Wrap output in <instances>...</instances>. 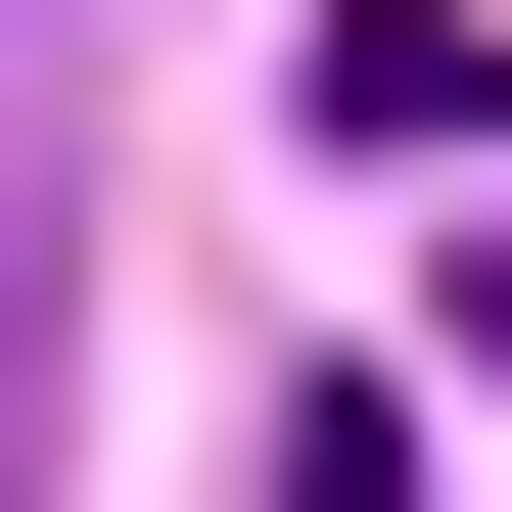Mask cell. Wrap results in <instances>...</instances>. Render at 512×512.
<instances>
[{"mask_svg": "<svg viewBox=\"0 0 512 512\" xmlns=\"http://www.w3.org/2000/svg\"><path fill=\"white\" fill-rule=\"evenodd\" d=\"M47 233H94V187H47V140H0V512H47Z\"/></svg>", "mask_w": 512, "mask_h": 512, "instance_id": "6da1fadb", "label": "cell"}]
</instances>
